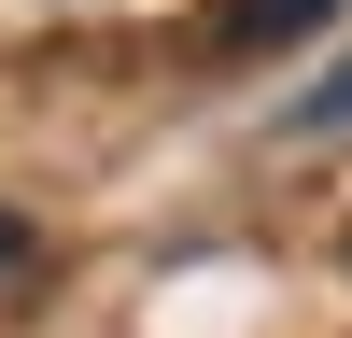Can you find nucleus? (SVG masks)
Masks as SVG:
<instances>
[{
    "label": "nucleus",
    "mask_w": 352,
    "mask_h": 338,
    "mask_svg": "<svg viewBox=\"0 0 352 338\" xmlns=\"http://www.w3.org/2000/svg\"><path fill=\"white\" fill-rule=\"evenodd\" d=\"M324 14H338V0H212V14H197V43H212V56H296Z\"/></svg>",
    "instance_id": "obj_1"
},
{
    "label": "nucleus",
    "mask_w": 352,
    "mask_h": 338,
    "mask_svg": "<svg viewBox=\"0 0 352 338\" xmlns=\"http://www.w3.org/2000/svg\"><path fill=\"white\" fill-rule=\"evenodd\" d=\"M310 113H324V127H338V113H352V71H338V84H310Z\"/></svg>",
    "instance_id": "obj_2"
}]
</instances>
